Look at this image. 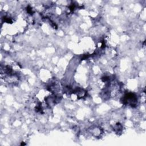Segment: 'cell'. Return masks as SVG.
I'll return each instance as SVG.
<instances>
[{
	"label": "cell",
	"instance_id": "6da1fadb",
	"mask_svg": "<svg viewBox=\"0 0 146 146\" xmlns=\"http://www.w3.org/2000/svg\"><path fill=\"white\" fill-rule=\"evenodd\" d=\"M136 100L137 98L134 94L128 93L125 95L123 99V103L124 104L130 103V104L132 106L133 105H135Z\"/></svg>",
	"mask_w": 146,
	"mask_h": 146
}]
</instances>
